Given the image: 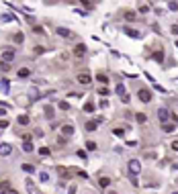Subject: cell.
<instances>
[{
	"mask_svg": "<svg viewBox=\"0 0 178 194\" xmlns=\"http://www.w3.org/2000/svg\"><path fill=\"white\" fill-rule=\"evenodd\" d=\"M110 194H115V192H110Z\"/></svg>",
	"mask_w": 178,
	"mask_h": 194,
	"instance_id": "46",
	"label": "cell"
},
{
	"mask_svg": "<svg viewBox=\"0 0 178 194\" xmlns=\"http://www.w3.org/2000/svg\"><path fill=\"white\" fill-rule=\"evenodd\" d=\"M23 151H27V153H31V151H33V143H29V141H25V143H23Z\"/></svg>",
	"mask_w": 178,
	"mask_h": 194,
	"instance_id": "19",
	"label": "cell"
},
{
	"mask_svg": "<svg viewBox=\"0 0 178 194\" xmlns=\"http://www.w3.org/2000/svg\"><path fill=\"white\" fill-rule=\"evenodd\" d=\"M61 135H65V137L74 135V127H72V125H63V127H61Z\"/></svg>",
	"mask_w": 178,
	"mask_h": 194,
	"instance_id": "7",
	"label": "cell"
},
{
	"mask_svg": "<svg viewBox=\"0 0 178 194\" xmlns=\"http://www.w3.org/2000/svg\"><path fill=\"white\" fill-rule=\"evenodd\" d=\"M158 119H160L162 123H166V121L170 119V113H168L166 109H158Z\"/></svg>",
	"mask_w": 178,
	"mask_h": 194,
	"instance_id": "6",
	"label": "cell"
},
{
	"mask_svg": "<svg viewBox=\"0 0 178 194\" xmlns=\"http://www.w3.org/2000/svg\"><path fill=\"white\" fill-rule=\"evenodd\" d=\"M2 194H18L16 190H6V192H2Z\"/></svg>",
	"mask_w": 178,
	"mask_h": 194,
	"instance_id": "43",
	"label": "cell"
},
{
	"mask_svg": "<svg viewBox=\"0 0 178 194\" xmlns=\"http://www.w3.org/2000/svg\"><path fill=\"white\" fill-rule=\"evenodd\" d=\"M115 92L121 94V96H125V86H123V84H117V86H115Z\"/></svg>",
	"mask_w": 178,
	"mask_h": 194,
	"instance_id": "17",
	"label": "cell"
},
{
	"mask_svg": "<svg viewBox=\"0 0 178 194\" xmlns=\"http://www.w3.org/2000/svg\"><path fill=\"white\" fill-rule=\"evenodd\" d=\"M74 53H76V55H84V53H86V45H82V43H78V45L74 47Z\"/></svg>",
	"mask_w": 178,
	"mask_h": 194,
	"instance_id": "13",
	"label": "cell"
},
{
	"mask_svg": "<svg viewBox=\"0 0 178 194\" xmlns=\"http://www.w3.org/2000/svg\"><path fill=\"white\" fill-rule=\"evenodd\" d=\"M172 149H174V151H178V141H172Z\"/></svg>",
	"mask_w": 178,
	"mask_h": 194,
	"instance_id": "40",
	"label": "cell"
},
{
	"mask_svg": "<svg viewBox=\"0 0 178 194\" xmlns=\"http://www.w3.org/2000/svg\"><path fill=\"white\" fill-rule=\"evenodd\" d=\"M96 149V143L94 141H86V151H94Z\"/></svg>",
	"mask_w": 178,
	"mask_h": 194,
	"instance_id": "21",
	"label": "cell"
},
{
	"mask_svg": "<svg viewBox=\"0 0 178 194\" xmlns=\"http://www.w3.org/2000/svg\"><path fill=\"white\" fill-rule=\"evenodd\" d=\"M4 115H6V111H4V109H0V117H4Z\"/></svg>",
	"mask_w": 178,
	"mask_h": 194,
	"instance_id": "44",
	"label": "cell"
},
{
	"mask_svg": "<svg viewBox=\"0 0 178 194\" xmlns=\"http://www.w3.org/2000/svg\"><path fill=\"white\" fill-rule=\"evenodd\" d=\"M23 172H27V174H33V172H35V166H33V163H23Z\"/></svg>",
	"mask_w": 178,
	"mask_h": 194,
	"instance_id": "14",
	"label": "cell"
},
{
	"mask_svg": "<svg viewBox=\"0 0 178 194\" xmlns=\"http://www.w3.org/2000/svg\"><path fill=\"white\" fill-rule=\"evenodd\" d=\"M98 106H100V109H106V106H108V102H106V100H100V104H98Z\"/></svg>",
	"mask_w": 178,
	"mask_h": 194,
	"instance_id": "39",
	"label": "cell"
},
{
	"mask_svg": "<svg viewBox=\"0 0 178 194\" xmlns=\"http://www.w3.org/2000/svg\"><path fill=\"white\" fill-rule=\"evenodd\" d=\"M125 35H127V37H133V39H139V37H141V33L135 31V29H125Z\"/></svg>",
	"mask_w": 178,
	"mask_h": 194,
	"instance_id": "9",
	"label": "cell"
},
{
	"mask_svg": "<svg viewBox=\"0 0 178 194\" xmlns=\"http://www.w3.org/2000/svg\"><path fill=\"white\" fill-rule=\"evenodd\" d=\"M68 194H76V186H70V190H68Z\"/></svg>",
	"mask_w": 178,
	"mask_h": 194,
	"instance_id": "42",
	"label": "cell"
},
{
	"mask_svg": "<svg viewBox=\"0 0 178 194\" xmlns=\"http://www.w3.org/2000/svg\"><path fill=\"white\" fill-rule=\"evenodd\" d=\"M0 88H2L4 94H8V90H10V82H8L6 78H2V80H0Z\"/></svg>",
	"mask_w": 178,
	"mask_h": 194,
	"instance_id": "8",
	"label": "cell"
},
{
	"mask_svg": "<svg viewBox=\"0 0 178 194\" xmlns=\"http://www.w3.org/2000/svg\"><path fill=\"white\" fill-rule=\"evenodd\" d=\"M96 127H98V119L96 121H88L86 123V131H96Z\"/></svg>",
	"mask_w": 178,
	"mask_h": 194,
	"instance_id": "12",
	"label": "cell"
},
{
	"mask_svg": "<svg viewBox=\"0 0 178 194\" xmlns=\"http://www.w3.org/2000/svg\"><path fill=\"white\" fill-rule=\"evenodd\" d=\"M51 151H49V147H41L39 149V155H43V157H45V155H49Z\"/></svg>",
	"mask_w": 178,
	"mask_h": 194,
	"instance_id": "23",
	"label": "cell"
},
{
	"mask_svg": "<svg viewBox=\"0 0 178 194\" xmlns=\"http://www.w3.org/2000/svg\"><path fill=\"white\" fill-rule=\"evenodd\" d=\"M78 82H80V84H86V86H88V84L92 82V78H90V74L82 72V74H78Z\"/></svg>",
	"mask_w": 178,
	"mask_h": 194,
	"instance_id": "4",
	"label": "cell"
},
{
	"mask_svg": "<svg viewBox=\"0 0 178 194\" xmlns=\"http://www.w3.org/2000/svg\"><path fill=\"white\" fill-rule=\"evenodd\" d=\"M16 121H18V125H29V117L27 115H20Z\"/></svg>",
	"mask_w": 178,
	"mask_h": 194,
	"instance_id": "18",
	"label": "cell"
},
{
	"mask_svg": "<svg viewBox=\"0 0 178 194\" xmlns=\"http://www.w3.org/2000/svg\"><path fill=\"white\" fill-rule=\"evenodd\" d=\"M16 76H18V78H29V76H31V70H29V68H20V70L16 72Z\"/></svg>",
	"mask_w": 178,
	"mask_h": 194,
	"instance_id": "11",
	"label": "cell"
},
{
	"mask_svg": "<svg viewBox=\"0 0 178 194\" xmlns=\"http://www.w3.org/2000/svg\"><path fill=\"white\" fill-rule=\"evenodd\" d=\"M170 31H172V33H174V35H178V25H174V27H172V29H170Z\"/></svg>",
	"mask_w": 178,
	"mask_h": 194,
	"instance_id": "41",
	"label": "cell"
},
{
	"mask_svg": "<svg viewBox=\"0 0 178 194\" xmlns=\"http://www.w3.org/2000/svg\"><path fill=\"white\" fill-rule=\"evenodd\" d=\"M174 194H178V192H174Z\"/></svg>",
	"mask_w": 178,
	"mask_h": 194,
	"instance_id": "47",
	"label": "cell"
},
{
	"mask_svg": "<svg viewBox=\"0 0 178 194\" xmlns=\"http://www.w3.org/2000/svg\"><path fill=\"white\" fill-rule=\"evenodd\" d=\"M47 180H49L47 172H41V174H39V182H47Z\"/></svg>",
	"mask_w": 178,
	"mask_h": 194,
	"instance_id": "26",
	"label": "cell"
},
{
	"mask_svg": "<svg viewBox=\"0 0 178 194\" xmlns=\"http://www.w3.org/2000/svg\"><path fill=\"white\" fill-rule=\"evenodd\" d=\"M84 113H94V104L92 102H86L84 104Z\"/></svg>",
	"mask_w": 178,
	"mask_h": 194,
	"instance_id": "20",
	"label": "cell"
},
{
	"mask_svg": "<svg viewBox=\"0 0 178 194\" xmlns=\"http://www.w3.org/2000/svg\"><path fill=\"white\" fill-rule=\"evenodd\" d=\"M174 45H176V47H178V41H176V43H174Z\"/></svg>",
	"mask_w": 178,
	"mask_h": 194,
	"instance_id": "45",
	"label": "cell"
},
{
	"mask_svg": "<svg viewBox=\"0 0 178 194\" xmlns=\"http://www.w3.org/2000/svg\"><path fill=\"white\" fill-rule=\"evenodd\" d=\"M153 88H155V90H158V92H162V94H164V92H166V90H164V88H162V86H160V84H153Z\"/></svg>",
	"mask_w": 178,
	"mask_h": 194,
	"instance_id": "37",
	"label": "cell"
},
{
	"mask_svg": "<svg viewBox=\"0 0 178 194\" xmlns=\"http://www.w3.org/2000/svg\"><path fill=\"white\" fill-rule=\"evenodd\" d=\"M0 18H2V20H6V23H8V20H16V18H14V14H8V12H6V14H2Z\"/></svg>",
	"mask_w": 178,
	"mask_h": 194,
	"instance_id": "25",
	"label": "cell"
},
{
	"mask_svg": "<svg viewBox=\"0 0 178 194\" xmlns=\"http://www.w3.org/2000/svg\"><path fill=\"white\" fill-rule=\"evenodd\" d=\"M96 80H98L100 84H106V82H108V78H106L104 74H98V76H96Z\"/></svg>",
	"mask_w": 178,
	"mask_h": 194,
	"instance_id": "27",
	"label": "cell"
},
{
	"mask_svg": "<svg viewBox=\"0 0 178 194\" xmlns=\"http://www.w3.org/2000/svg\"><path fill=\"white\" fill-rule=\"evenodd\" d=\"M168 8H170V10H178V2H174V0H172V2H168Z\"/></svg>",
	"mask_w": 178,
	"mask_h": 194,
	"instance_id": "34",
	"label": "cell"
},
{
	"mask_svg": "<svg viewBox=\"0 0 178 194\" xmlns=\"http://www.w3.org/2000/svg\"><path fill=\"white\" fill-rule=\"evenodd\" d=\"M139 100H141V102H149V100H151V92L145 90V88L139 90Z\"/></svg>",
	"mask_w": 178,
	"mask_h": 194,
	"instance_id": "5",
	"label": "cell"
},
{
	"mask_svg": "<svg viewBox=\"0 0 178 194\" xmlns=\"http://www.w3.org/2000/svg\"><path fill=\"white\" fill-rule=\"evenodd\" d=\"M12 59H14V49H4V51H2V61L8 63V61H12Z\"/></svg>",
	"mask_w": 178,
	"mask_h": 194,
	"instance_id": "3",
	"label": "cell"
},
{
	"mask_svg": "<svg viewBox=\"0 0 178 194\" xmlns=\"http://www.w3.org/2000/svg\"><path fill=\"white\" fill-rule=\"evenodd\" d=\"M135 121H137V123H139V125H143V123H145V121H147V117H145V115H143V113H137V115H135Z\"/></svg>",
	"mask_w": 178,
	"mask_h": 194,
	"instance_id": "15",
	"label": "cell"
},
{
	"mask_svg": "<svg viewBox=\"0 0 178 194\" xmlns=\"http://www.w3.org/2000/svg\"><path fill=\"white\" fill-rule=\"evenodd\" d=\"M45 117H47V119H53V109H51V106H45Z\"/></svg>",
	"mask_w": 178,
	"mask_h": 194,
	"instance_id": "24",
	"label": "cell"
},
{
	"mask_svg": "<svg viewBox=\"0 0 178 194\" xmlns=\"http://www.w3.org/2000/svg\"><path fill=\"white\" fill-rule=\"evenodd\" d=\"M12 153V145L10 143H0V155H10Z\"/></svg>",
	"mask_w": 178,
	"mask_h": 194,
	"instance_id": "2",
	"label": "cell"
},
{
	"mask_svg": "<svg viewBox=\"0 0 178 194\" xmlns=\"http://www.w3.org/2000/svg\"><path fill=\"white\" fill-rule=\"evenodd\" d=\"M125 18H127V20H133V18H135V12H133V10H127V12H125Z\"/></svg>",
	"mask_w": 178,
	"mask_h": 194,
	"instance_id": "31",
	"label": "cell"
},
{
	"mask_svg": "<svg viewBox=\"0 0 178 194\" xmlns=\"http://www.w3.org/2000/svg\"><path fill=\"white\" fill-rule=\"evenodd\" d=\"M153 59H155V61H162V59H164V51H158V53H153Z\"/></svg>",
	"mask_w": 178,
	"mask_h": 194,
	"instance_id": "30",
	"label": "cell"
},
{
	"mask_svg": "<svg viewBox=\"0 0 178 194\" xmlns=\"http://www.w3.org/2000/svg\"><path fill=\"white\" fill-rule=\"evenodd\" d=\"M98 94H102V96H108V90H106V88H100V90H98Z\"/></svg>",
	"mask_w": 178,
	"mask_h": 194,
	"instance_id": "38",
	"label": "cell"
},
{
	"mask_svg": "<svg viewBox=\"0 0 178 194\" xmlns=\"http://www.w3.org/2000/svg\"><path fill=\"white\" fill-rule=\"evenodd\" d=\"M98 184H100V186H102V188H106V186H108V184H110V178H106V176H102V178H100V180H98Z\"/></svg>",
	"mask_w": 178,
	"mask_h": 194,
	"instance_id": "16",
	"label": "cell"
},
{
	"mask_svg": "<svg viewBox=\"0 0 178 194\" xmlns=\"http://www.w3.org/2000/svg\"><path fill=\"white\" fill-rule=\"evenodd\" d=\"M55 33H57L59 37H72V31H70V29H63V27L55 29Z\"/></svg>",
	"mask_w": 178,
	"mask_h": 194,
	"instance_id": "10",
	"label": "cell"
},
{
	"mask_svg": "<svg viewBox=\"0 0 178 194\" xmlns=\"http://www.w3.org/2000/svg\"><path fill=\"white\" fill-rule=\"evenodd\" d=\"M78 157H80V159H86V157H88V153L84 151V149H78Z\"/></svg>",
	"mask_w": 178,
	"mask_h": 194,
	"instance_id": "33",
	"label": "cell"
},
{
	"mask_svg": "<svg viewBox=\"0 0 178 194\" xmlns=\"http://www.w3.org/2000/svg\"><path fill=\"white\" fill-rule=\"evenodd\" d=\"M8 127V121H4V119H0V129H6Z\"/></svg>",
	"mask_w": 178,
	"mask_h": 194,
	"instance_id": "36",
	"label": "cell"
},
{
	"mask_svg": "<svg viewBox=\"0 0 178 194\" xmlns=\"http://www.w3.org/2000/svg\"><path fill=\"white\" fill-rule=\"evenodd\" d=\"M139 12H143V14H145V12H149V4L141 2V4H139Z\"/></svg>",
	"mask_w": 178,
	"mask_h": 194,
	"instance_id": "22",
	"label": "cell"
},
{
	"mask_svg": "<svg viewBox=\"0 0 178 194\" xmlns=\"http://www.w3.org/2000/svg\"><path fill=\"white\" fill-rule=\"evenodd\" d=\"M139 172H141V161L139 159H131L129 161V174L131 176H137Z\"/></svg>",
	"mask_w": 178,
	"mask_h": 194,
	"instance_id": "1",
	"label": "cell"
},
{
	"mask_svg": "<svg viewBox=\"0 0 178 194\" xmlns=\"http://www.w3.org/2000/svg\"><path fill=\"white\" fill-rule=\"evenodd\" d=\"M113 133H115L117 137H123V135H125V131H123V129H115V131H113Z\"/></svg>",
	"mask_w": 178,
	"mask_h": 194,
	"instance_id": "35",
	"label": "cell"
},
{
	"mask_svg": "<svg viewBox=\"0 0 178 194\" xmlns=\"http://www.w3.org/2000/svg\"><path fill=\"white\" fill-rule=\"evenodd\" d=\"M23 39H25L23 33H16V35H14V43H23Z\"/></svg>",
	"mask_w": 178,
	"mask_h": 194,
	"instance_id": "28",
	"label": "cell"
},
{
	"mask_svg": "<svg viewBox=\"0 0 178 194\" xmlns=\"http://www.w3.org/2000/svg\"><path fill=\"white\" fill-rule=\"evenodd\" d=\"M59 109H61V111H70V104L65 102V100H61V102H59Z\"/></svg>",
	"mask_w": 178,
	"mask_h": 194,
	"instance_id": "32",
	"label": "cell"
},
{
	"mask_svg": "<svg viewBox=\"0 0 178 194\" xmlns=\"http://www.w3.org/2000/svg\"><path fill=\"white\" fill-rule=\"evenodd\" d=\"M176 129V125H164V133H172Z\"/></svg>",
	"mask_w": 178,
	"mask_h": 194,
	"instance_id": "29",
	"label": "cell"
}]
</instances>
